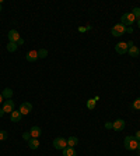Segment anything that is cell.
<instances>
[{
	"mask_svg": "<svg viewBox=\"0 0 140 156\" xmlns=\"http://www.w3.org/2000/svg\"><path fill=\"white\" fill-rule=\"evenodd\" d=\"M136 22V17L132 14V13H126V14H123L121 17V24L125 27H130L133 25Z\"/></svg>",
	"mask_w": 140,
	"mask_h": 156,
	"instance_id": "6da1fadb",
	"label": "cell"
},
{
	"mask_svg": "<svg viewBox=\"0 0 140 156\" xmlns=\"http://www.w3.org/2000/svg\"><path fill=\"white\" fill-rule=\"evenodd\" d=\"M125 148L128 151H136L137 149V139L135 137H126L125 138Z\"/></svg>",
	"mask_w": 140,
	"mask_h": 156,
	"instance_id": "7a4b0ae2",
	"label": "cell"
},
{
	"mask_svg": "<svg viewBox=\"0 0 140 156\" xmlns=\"http://www.w3.org/2000/svg\"><path fill=\"white\" fill-rule=\"evenodd\" d=\"M111 33L114 35V37H122L123 33H126V27L122 25V24H116V25L112 27V29H111Z\"/></svg>",
	"mask_w": 140,
	"mask_h": 156,
	"instance_id": "3957f363",
	"label": "cell"
},
{
	"mask_svg": "<svg viewBox=\"0 0 140 156\" xmlns=\"http://www.w3.org/2000/svg\"><path fill=\"white\" fill-rule=\"evenodd\" d=\"M53 148L63 151L65 148H67V139H65L63 137L55 138V139H53Z\"/></svg>",
	"mask_w": 140,
	"mask_h": 156,
	"instance_id": "277c9868",
	"label": "cell"
},
{
	"mask_svg": "<svg viewBox=\"0 0 140 156\" xmlns=\"http://www.w3.org/2000/svg\"><path fill=\"white\" fill-rule=\"evenodd\" d=\"M128 49H129V46H128L126 42H119V43L115 45V52H116L118 55H126V53H128Z\"/></svg>",
	"mask_w": 140,
	"mask_h": 156,
	"instance_id": "5b68a950",
	"label": "cell"
},
{
	"mask_svg": "<svg viewBox=\"0 0 140 156\" xmlns=\"http://www.w3.org/2000/svg\"><path fill=\"white\" fill-rule=\"evenodd\" d=\"M3 112L4 113H13V112H14V100H11V99L4 100V103H3Z\"/></svg>",
	"mask_w": 140,
	"mask_h": 156,
	"instance_id": "8992f818",
	"label": "cell"
},
{
	"mask_svg": "<svg viewBox=\"0 0 140 156\" xmlns=\"http://www.w3.org/2000/svg\"><path fill=\"white\" fill-rule=\"evenodd\" d=\"M125 126H126L125 120L118 119V120H115L114 123H112V130H115V131H122L123 128H125Z\"/></svg>",
	"mask_w": 140,
	"mask_h": 156,
	"instance_id": "52a82bcc",
	"label": "cell"
},
{
	"mask_svg": "<svg viewBox=\"0 0 140 156\" xmlns=\"http://www.w3.org/2000/svg\"><path fill=\"white\" fill-rule=\"evenodd\" d=\"M7 38H8V40H10V42H13V43H17V42H18V39L21 37H20V33L17 32L15 29H11V31H8Z\"/></svg>",
	"mask_w": 140,
	"mask_h": 156,
	"instance_id": "ba28073f",
	"label": "cell"
},
{
	"mask_svg": "<svg viewBox=\"0 0 140 156\" xmlns=\"http://www.w3.org/2000/svg\"><path fill=\"white\" fill-rule=\"evenodd\" d=\"M20 113L21 114H28V113L32 110V105H31L30 102H24V103H21L20 105Z\"/></svg>",
	"mask_w": 140,
	"mask_h": 156,
	"instance_id": "9c48e42d",
	"label": "cell"
},
{
	"mask_svg": "<svg viewBox=\"0 0 140 156\" xmlns=\"http://www.w3.org/2000/svg\"><path fill=\"white\" fill-rule=\"evenodd\" d=\"M25 59H27V62H31V63L37 62L38 59H39L38 57V50H30L25 55Z\"/></svg>",
	"mask_w": 140,
	"mask_h": 156,
	"instance_id": "30bf717a",
	"label": "cell"
},
{
	"mask_svg": "<svg viewBox=\"0 0 140 156\" xmlns=\"http://www.w3.org/2000/svg\"><path fill=\"white\" fill-rule=\"evenodd\" d=\"M21 119H22V114L20 113V110H14L13 113H10V120L13 123H18Z\"/></svg>",
	"mask_w": 140,
	"mask_h": 156,
	"instance_id": "8fae6325",
	"label": "cell"
},
{
	"mask_svg": "<svg viewBox=\"0 0 140 156\" xmlns=\"http://www.w3.org/2000/svg\"><path fill=\"white\" fill-rule=\"evenodd\" d=\"M30 134L32 138H39L41 134H42V131H41V128L38 127V126H32L30 130Z\"/></svg>",
	"mask_w": 140,
	"mask_h": 156,
	"instance_id": "7c38bea8",
	"label": "cell"
},
{
	"mask_svg": "<svg viewBox=\"0 0 140 156\" xmlns=\"http://www.w3.org/2000/svg\"><path fill=\"white\" fill-rule=\"evenodd\" d=\"M128 55L130 56V57H137V56L140 55V50H139V47L137 46H130L129 49H128Z\"/></svg>",
	"mask_w": 140,
	"mask_h": 156,
	"instance_id": "4fadbf2b",
	"label": "cell"
},
{
	"mask_svg": "<svg viewBox=\"0 0 140 156\" xmlns=\"http://www.w3.org/2000/svg\"><path fill=\"white\" fill-rule=\"evenodd\" d=\"M62 152H63V156H77V153H76L74 148H70V146L65 148V149L62 151Z\"/></svg>",
	"mask_w": 140,
	"mask_h": 156,
	"instance_id": "5bb4252c",
	"label": "cell"
},
{
	"mask_svg": "<svg viewBox=\"0 0 140 156\" xmlns=\"http://www.w3.org/2000/svg\"><path fill=\"white\" fill-rule=\"evenodd\" d=\"M77 144H78V138L77 137H69V138H67V146L74 148Z\"/></svg>",
	"mask_w": 140,
	"mask_h": 156,
	"instance_id": "9a60e30c",
	"label": "cell"
},
{
	"mask_svg": "<svg viewBox=\"0 0 140 156\" xmlns=\"http://www.w3.org/2000/svg\"><path fill=\"white\" fill-rule=\"evenodd\" d=\"M28 146H30L31 149H38V146H39L38 138H31L30 141H28Z\"/></svg>",
	"mask_w": 140,
	"mask_h": 156,
	"instance_id": "2e32d148",
	"label": "cell"
},
{
	"mask_svg": "<svg viewBox=\"0 0 140 156\" xmlns=\"http://www.w3.org/2000/svg\"><path fill=\"white\" fill-rule=\"evenodd\" d=\"M2 95H3L4 99H11V96H13V89H10V88H4Z\"/></svg>",
	"mask_w": 140,
	"mask_h": 156,
	"instance_id": "e0dca14e",
	"label": "cell"
},
{
	"mask_svg": "<svg viewBox=\"0 0 140 156\" xmlns=\"http://www.w3.org/2000/svg\"><path fill=\"white\" fill-rule=\"evenodd\" d=\"M17 49H18V45L13 43V42H8V45H7V50L8 52H11V53H13V52H15Z\"/></svg>",
	"mask_w": 140,
	"mask_h": 156,
	"instance_id": "ac0fdd59",
	"label": "cell"
},
{
	"mask_svg": "<svg viewBox=\"0 0 140 156\" xmlns=\"http://www.w3.org/2000/svg\"><path fill=\"white\" fill-rule=\"evenodd\" d=\"M95 103H97L95 99H88V100H87V109L92 110L94 107H95Z\"/></svg>",
	"mask_w": 140,
	"mask_h": 156,
	"instance_id": "d6986e66",
	"label": "cell"
},
{
	"mask_svg": "<svg viewBox=\"0 0 140 156\" xmlns=\"http://www.w3.org/2000/svg\"><path fill=\"white\" fill-rule=\"evenodd\" d=\"M46 56H48V50L46 49H39L38 50V57L39 59H45Z\"/></svg>",
	"mask_w": 140,
	"mask_h": 156,
	"instance_id": "ffe728a7",
	"label": "cell"
},
{
	"mask_svg": "<svg viewBox=\"0 0 140 156\" xmlns=\"http://www.w3.org/2000/svg\"><path fill=\"white\" fill-rule=\"evenodd\" d=\"M132 107H133L135 110H140V98H137L136 100H133Z\"/></svg>",
	"mask_w": 140,
	"mask_h": 156,
	"instance_id": "44dd1931",
	"label": "cell"
},
{
	"mask_svg": "<svg viewBox=\"0 0 140 156\" xmlns=\"http://www.w3.org/2000/svg\"><path fill=\"white\" fill-rule=\"evenodd\" d=\"M132 14L135 15L137 20H140V8H139V7H135V8L132 10Z\"/></svg>",
	"mask_w": 140,
	"mask_h": 156,
	"instance_id": "7402d4cb",
	"label": "cell"
},
{
	"mask_svg": "<svg viewBox=\"0 0 140 156\" xmlns=\"http://www.w3.org/2000/svg\"><path fill=\"white\" fill-rule=\"evenodd\" d=\"M8 134L7 131H0V141H4V139H7Z\"/></svg>",
	"mask_w": 140,
	"mask_h": 156,
	"instance_id": "603a6c76",
	"label": "cell"
},
{
	"mask_svg": "<svg viewBox=\"0 0 140 156\" xmlns=\"http://www.w3.org/2000/svg\"><path fill=\"white\" fill-rule=\"evenodd\" d=\"M31 138H32V137H31L30 131H28V132H24V134H22V139H24V141H27V142H28V141H30V139H31Z\"/></svg>",
	"mask_w": 140,
	"mask_h": 156,
	"instance_id": "cb8c5ba5",
	"label": "cell"
},
{
	"mask_svg": "<svg viewBox=\"0 0 140 156\" xmlns=\"http://www.w3.org/2000/svg\"><path fill=\"white\" fill-rule=\"evenodd\" d=\"M105 128H107V130H111V128H112V123H111V121L105 123Z\"/></svg>",
	"mask_w": 140,
	"mask_h": 156,
	"instance_id": "d4e9b609",
	"label": "cell"
},
{
	"mask_svg": "<svg viewBox=\"0 0 140 156\" xmlns=\"http://www.w3.org/2000/svg\"><path fill=\"white\" fill-rule=\"evenodd\" d=\"M135 138L137 139V142H140V131H137L136 134H135Z\"/></svg>",
	"mask_w": 140,
	"mask_h": 156,
	"instance_id": "484cf974",
	"label": "cell"
},
{
	"mask_svg": "<svg viewBox=\"0 0 140 156\" xmlns=\"http://www.w3.org/2000/svg\"><path fill=\"white\" fill-rule=\"evenodd\" d=\"M126 32L132 33V32H133V28H132V27H126Z\"/></svg>",
	"mask_w": 140,
	"mask_h": 156,
	"instance_id": "4316f807",
	"label": "cell"
},
{
	"mask_svg": "<svg viewBox=\"0 0 140 156\" xmlns=\"http://www.w3.org/2000/svg\"><path fill=\"white\" fill-rule=\"evenodd\" d=\"M17 45H18V46H20V45H24V39H22V38H20L18 42H17Z\"/></svg>",
	"mask_w": 140,
	"mask_h": 156,
	"instance_id": "83f0119b",
	"label": "cell"
},
{
	"mask_svg": "<svg viewBox=\"0 0 140 156\" xmlns=\"http://www.w3.org/2000/svg\"><path fill=\"white\" fill-rule=\"evenodd\" d=\"M78 31H80V32H84V31H87V28H85V27H80Z\"/></svg>",
	"mask_w": 140,
	"mask_h": 156,
	"instance_id": "f1b7e54d",
	"label": "cell"
},
{
	"mask_svg": "<svg viewBox=\"0 0 140 156\" xmlns=\"http://www.w3.org/2000/svg\"><path fill=\"white\" fill-rule=\"evenodd\" d=\"M3 114H4V112H3V109H0V117H3Z\"/></svg>",
	"mask_w": 140,
	"mask_h": 156,
	"instance_id": "f546056e",
	"label": "cell"
},
{
	"mask_svg": "<svg viewBox=\"0 0 140 156\" xmlns=\"http://www.w3.org/2000/svg\"><path fill=\"white\" fill-rule=\"evenodd\" d=\"M3 99H4V98H3V95L0 94V103H2V102H3Z\"/></svg>",
	"mask_w": 140,
	"mask_h": 156,
	"instance_id": "4dcf8cb0",
	"label": "cell"
},
{
	"mask_svg": "<svg viewBox=\"0 0 140 156\" xmlns=\"http://www.w3.org/2000/svg\"><path fill=\"white\" fill-rule=\"evenodd\" d=\"M137 28L140 29V20H137Z\"/></svg>",
	"mask_w": 140,
	"mask_h": 156,
	"instance_id": "1f68e13d",
	"label": "cell"
},
{
	"mask_svg": "<svg viewBox=\"0 0 140 156\" xmlns=\"http://www.w3.org/2000/svg\"><path fill=\"white\" fill-rule=\"evenodd\" d=\"M137 151H140V142H137Z\"/></svg>",
	"mask_w": 140,
	"mask_h": 156,
	"instance_id": "d6a6232c",
	"label": "cell"
},
{
	"mask_svg": "<svg viewBox=\"0 0 140 156\" xmlns=\"http://www.w3.org/2000/svg\"><path fill=\"white\" fill-rule=\"evenodd\" d=\"M0 11H2V3H0Z\"/></svg>",
	"mask_w": 140,
	"mask_h": 156,
	"instance_id": "836d02e7",
	"label": "cell"
}]
</instances>
